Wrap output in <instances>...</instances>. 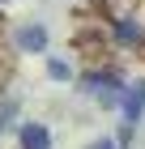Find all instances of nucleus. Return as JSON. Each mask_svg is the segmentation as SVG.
Returning a JSON list of instances; mask_svg holds the SVG:
<instances>
[{
	"label": "nucleus",
	"mask_w": 145,
	"mask_h": 149,
	"mask_svg": "<svg viewBox=\"0 0 145 149\" xmlns=\"http://www.w3.org/2000/svg\"><path fill=\"white\" fill-rule=\"evenodd\" d=\"M17 47H22V51H43L47 47V30L43 26H22V30H17Z\"/></svg>",
	"instance_id": "obj_4"
},
{
	"label": "nucleus",
	"mask_w": 145,
	"mask_h": 149,
	"mask_svg": "<svg viewBox=\"0 0 145 149\" xmlns=\"http://www.w3.org/2000/svg\"><path fill=\"white\" fill-rule=\"evenodd\" d=\"M13 115H17V102H4V107H0V132L9 128V119H13Z\"/></svg>",
	"instance_id": "obj_5"
},
{
	"label": "nucleus",
	"mask_w": 145,
	"mask_h": 149,
	"mask_svg": "<svg viewBox=\"0 0 145 149\" xmlns=\"http://www.w3.org/2000/svg\"><path fill=\"white\" fill-rule=\"evenodd\" d=\"M47 72H51L56 81H64V77H68V64H60V60H51V64H47Z\"/></svg>",
	"instance_id": "obj_6"
},
{
	"label": "nucleus",
	"mask_w": 145,
	"mask_h": 149,
	"mask_svg": "<svg viewBox=\"0 0 145 149\" xmlns=\"http://www.w3.org/2000/svg\"><path fill=\"white\" fill-rule=\"evenodd\" d=\"M22 149H51V132L43 124H22Z\"/></svg>",
	"instance_id": "obj_3"
},
{
	"label": "nucleus",
	"mask_w": 145,
	"mask_h": 149,
	"mask_svg": "<svg viewBox=\"0 0 145 149\" xmlns=\"http://www.w3.org/2000/svg\"><path fill=\"white\" fill-rule=\"evenodd\" d=\"M81 90H85L98 107H120V98H124V81L115 77V72H90V77H81Z\"/></svg>",
	"instance_id": "obj_1"
},
{
	"label": "nucleus",
	"mask_w": 145,
	"mask_h": 149,
	"mask_svg": "<svg viewBox=\"0 0 145 149\" xmlns=\"http://www.w3.org/2000/svg\"><path fill=\"white\" fill-rule=\"evenodd\" d=\"M85 149H120V145H115L111 136H102V141H94V145H85Z\"/></svg>",
	"instance_id": "obj_7"
},
{
	"label": "nucleus",
	"mask_w": 145,
	"mask_h": 149,
	"mask_svg": "<svg viewBox=\"0 0 145 149\" xmlns=\"http://www.w3.org/2000/svg\"><path fill=\"white\" fill-rule=\"evenodd\" d=\"M120 111H124V141L132 136V128H137V119H141V111H145V81H132V85H124V98H120Z\"/></svg>",
	"instance_id": "obj_2"
}]
</instances>
